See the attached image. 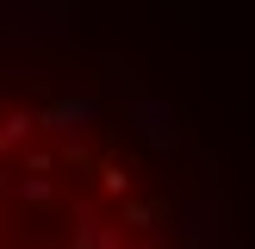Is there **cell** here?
Instances as JSON below:
<instances>
[{
  "label": "cell",
  "mask_w": 255,
  "mask_h": 249,
  "mask_svg": "<svg viewBox=\"0 0 255 249\" xmlns=\"http://www.w3.org/2000/svg\"><path fill=\"white\" fill-rule=\"evenodd\" d=\"M0 249H181L119 143L37 100L0 94Z\"/></svg>",
  "instance_id": "6da1fadb"
}]
</instances>
